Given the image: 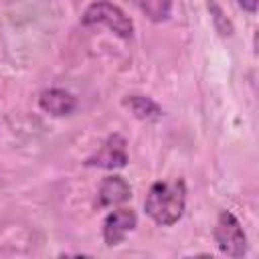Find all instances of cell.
Returning <instances> with one entry per match:
<instances>
[{"label":"cell","instance_id":"obj_6","mask_svg":"<svg viewBox=\"0 0 259 259\" xmlns=\"http://www.w3.org/2000/svg\"><path fill=\"white\" fill-rule=\"evenodd\" d=\"M130 198H132V186L127 184L125 178L113 174V176L103 178L99 192H97V206H101V208L117 206Z\"/></svg>","mask_w":259,"mask_h":259},{"label":"cell","instance_id":"obj_5","mask_svg":"<svg viewBox=\"0 0 259 259\" xmlns=\"http://www.w3.org/2000/svg\"><path fill=\"white\" fill-rule=\"evenodd\" d=\"M138 217L132 208H117L109 212L103 221V241L107 247L119 245L136 227Z\"/></svg>","mask_w":259,"mask_h":259},{"label":"cell","instance_id":"obj_7","mask_svg":"<svg viewBox=\"0 0 259 259\" xmlns=\"http://www.w3.org/2000/svg\"><path fill=\"white\" fill-rule=\"evenodd\" d=\"M38 105L51 113V115H57V117H63V115H69L75 111L77 107V99L65 91V89H59V87H51V89H45L38 97Z\"/></svg>","mask_w":259,"mask_h":259},{"label":"cell","instance_id":"obj_10","mask_svg":"<svg viewBox=\"0 0 259 259\" xmlns=\"http://www.w3.org/2000/svg\"><path fill=\"white\" fill-rule=\"evenodd\" d=\"M239 4L243 8H247L249 12H255V0H239Z\"/></svg>","mask_w":259,"mask_h":259},{"label":"cell","instance_id":"obj_1","mask_svg":"<svg viewBox=\"0 0 259 259\" xmlns=\"http://www.w3.org/2000/svg\"><path fill=\"white\" fill-rule=\"evenodd\" d=\"M184 206H186V184L180 178L154 182L144 200L146 214L162 227H170L178 223L180 217L184 214Z\"/></svg>","mask_w":259,"mask_h":259},{"label":"cell","instance_id":"obj_2","mask_svg":"<svg viewBox=\"0 0 259 259\" xmlns=\"http://www.w3.org/2000/svg\"><path fill=\"white\" fill-rule=\"evenodd\" d=\"M81 22L85 26L103 24V26H107L109 30H113L121 38H132V34H134V24H132L130 16L119 6L111 4L109 0H97V2H93L85 10Z\"/></svg>","mask_w":259,"mask_h":259},{"label":"cell","instance_id":"obj_4","mask_svg":"<svg viewBox=\"0 0 259 259\" xmlns=\"http://www.w3.org/2000/svg\"><path fill=\"white\" fill-rule=\"evenodd\" d=\"M130 162L127 158V142L121 134H111L107 136V140L99 146V150L87 158V166H95V168H105V170H113V168H123Z\"/></svg>","mask_w":259,"mask_h":259},{"label":"cell","instance_id":"obj_8","mask_svg":"<svg viewBox=\"0 0 259 259\" xmlns=\"http://www.w3.org/2000/svg\"><path fill=\"white\" fill-rule=\"evenodd\" d=\"M130 2L152 22H162L170 16L174 0H130Z\"/></svg>","mask_w":259,"mask_h":259},{"label":"cell","instance_id":"obj_3","mask_svg":"<svg viewBox=\"0 0 259 259\" xmlns=\"http://www.w3.org/2000/svg\"><path fill=\"white\" fill-rule=\"evenodd\" d=\"M214 241L221 253L229 257H243L247 253V235L239 223V219L229 212L221 210L217 225H214Z\"/></svg>","mask_w":259,"mask_h":259},{"label":"cell","instance_id":"obj_9","mask_svg":"<svg viewBox=\"0 0 259 259\" xmlns=\"http://www.w3.org/2000/svg\"><path fill=\"white\" fill-rule=\"evenodd\" d=\"M125 105L134 111V115L138 119H158L162 115V109L156 101H152L150 97L144 95H130L125 99Z\"/></svg>","mask_w":259,"mask_h":259}]
</instances>
